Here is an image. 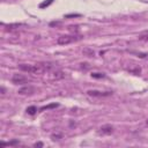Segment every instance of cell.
Instances as JSON below:
<instances>
[{
	"mask_svg": "<svg viewBox=\"0 0 148 148\" xmlns=\"http://www.w3.org/2000/svg\"><path fill=\"white\" fill-rule=\"evenodd\" d=\"M53 64L52 62H39L36 65H25V64H21L18 65V68L23 72H28L31 74H44L45 72H50L53 68Z\"/></svg>",
	"mask_w": 148,
	"mask_h": 148,
	"instance_id": "6da1fadb",
	"label": "cell"
},
{
	"mask_svg": "<svg viewBox=\"0 0 148 148\" xmlns=\"http://www.w3.org/2000/svg\"><path fill=\"white\" fill-rule=\"evenodd\" d=\"M81 37L80 36H72V35H62V36H59L57 38V44L59 45H67V44H71L73 42H76L79 40Z\"/></svg>",
	"mask_w": 148,
	"mask_h": 148,
	"instance_id": "7a4b0ae2",
	"label": "cell"
},
{
	"mask_svg": "<svg viewBox=\"0 0 148 148\" xmlns=\"http://www.w3.org/2000/svg\"><path fill=\"white\" fill-rule=\"evenodd\" d=\"M12 82L14 84H24V83H28L29 82V79L27 76H24L23 74H13L12 76Z\"/></svg>",
	"mask_w": 148,
	"mask_h": 148,
	"instance_id": "3957f363",
	"label": "cell"
},
{
	"mask_svg": "<svg viewBox=\"0 0 148 148\" xmlns=\"http://www.w3.org/2000/svg\"><path fill=\"white\" fill-rule=\"evenodd\" d=\"M113 126L110 125V124H105L103 126H101L98 130H97V134L98 135H109L111 133H113Z\"/></svg>",
	"mask_w": 148,
	"mask_h": 148,
	"instance_id": "277c9868",
	"label": "cell"
},
{
	"mask_svg": "<svg viewBox=\"0 0 148 148\" xmlns=\"http://www.w3.org/2000/svg\"><path fill=\"white\" fill-rule=\"evenodd\" d=\"M36 91V89L32 87V86H24V87H22L21 89H18V95H24V96H27V95H32L34 92Z\"/></svg>",
	"mask_w": 148,
	"mask_h": 148,
	"instance_id": "5b68a950",
	"label": "cell"
},
{
	"mask_svg": "<svg viewBox=\"0 0 148 148\" xmlns=\"http://www.w3.org/2000/svg\"><path fill=\"white\" fill-rule=\"evenodd\" d=\"M87 94L89 96H92V97H104V96H110L112 92H110V91H99V90H88Z\"/></svg>",
	"mask_w": 148,
	"mask_h": 148,
	"instance_id": "8992f818",
	"label": "cell"
},
{
	"mask_svg": "<svg viewBox=\"0 0 148 148\" xmlns=\"http://www.w3.org/2000/svg\"><path fill=\"white\" fill-rule=\"evenodd\" d=\"M51 75H52V77H51L52 80H59V79H62L65 76V74L61 71H54L51 73Z\"/></svg>",
	"mask_w": 148,
	"mask_h": 148,
	"instance_id": "52a82bcc",
	"label": "cell"
},
{
	"mask_svg": "<svg viewBox=\"0 0 148 148\" xmlns=\"http://www.w3.org/2000/svg\"><path fill=\"white\" fill-rule=\"evenodd\" d=\"M36 112H37V108H36L35 105H31V106H28V108H27V113L34 116Z\"/></svg>",
	"mask_w": 148,
	"mask_h": 148,
	"instance_id": "ba28073f",
	"label": "cell"
},
{
	"mask_svg": "<svg viewBox=\"0 0 148 148\" xmlns=\"http://www.w3.org/2000/svg\"><path fill=\"white\" fill-rule=\"evenodd\" d=\"M91 77H94V79H104L105 77V74L104 73H97V72H95V73H91Z\"/></svg>",
	"mask_w": 148,
	"mask_h": 148,
	"instance_id": "9c48e42d",
	"label": "cell"
},
{
	"mask_svg": "<svg viewBox=\"0 0 148 148\" xmlns=\"http://www.w3.org/2000/svg\"><path fill=\"white\" fill-rule=\"evenodd\" d=\"M52 2H53V0H45V1H43L42 3H39V8H45V7L50 6Z\"/></svg>",
	"mask_w": 148,
	"mask_h": 148,
	"instance_id": "30bf717a",
	"label": "cell"
},
{
	"mask_svg": "<svg viewBox=\"0 0 148 148\" xmlns=\"http://www.w3.org/2000/svg\"><path fill=\"white\" fill-rule=\"evenodd\" d=\"M58 104L57 103H52V104H49V105H45L43 108H40V111H44V110H47V109H52V108H57Z\"/></svg>",
	"mask_w": 148,
	"mask_h": 148,
	"instance_id": "8fae6325",
	"label": "cell"
},
{
	"mask_svg": "<svg viewBox=\"0 0 148 148\" xmlns=\"http://www.w3.org/2000/svg\"><path fill=\"white\" fill-rule=\"evenodd\" d=\"M83 52H84V53H88V57H92V56H94V51L90 50V49H86Z\"/></svg>",
	"mask_w": 148,
	"mask_h": 148,
	"instance_id": "7c38bea8",
	"label": "cell"
},
{
	"mask_svg": "<svg viewBox=\"0 0 148 148\" xmlns=\"http://www.w3.org/2000/svg\"><path fill=\"white\" fill-rule=\"evenodd\" d=\"M21 24H10V25H8V28H7V30H13V29H15V28H18Z\"/></svg>",
	"mask_w": 148,
	"mask_h": 148,
	"instance_id": "4fadbf2b",
	"label": "cell"
},
{
	"mask_svg": "<svg viewBox=\"0 0 148 148\" xmlns=\"http://www.w3.org/2000/svg\"><path fill=\"white\" fill-rule=\"evenodd\" d=\"M51 138H52V140H59L61 138V134H52Z\"/></svg>",
	"mask_w": 148,
	"mask_h": 148,
	"instance_id": "5bb4252c",
	"label": "cell"
},
{
	"mask_svg": "<svg viewBox=\"0 0 148 148\" xmlns=\"http://www.w3.org/2000/svg\"><path fill=\"white\" fill-rule=\"evenodd\" d=\"M75 16H80V14H67L65 17H75Z\"/></svg>",
	"mask_w": 148,
	"mask_h": 148,
	"instance_id": "9a60e30c",
	"label": "cell"
},
{
	"mask_svg": "<svg viewBox=\"0 0 148 148\" xmlns=\"http://www.w3.org/2000/svg\"><path fill=\"white\" fill-rule=\"evenodd\" d=\"M34 146H35V147H43V143H42V142H36Z\"/></svg>",
	"mask_w": 148,
	"mask_h": 148,
	"instance_id": "2e32d148",
	"label": "cell"
},
{
	"mask_svg": "<svg viewBox=\"0 0 148 148\" xmlns=\"http://www.w3.org/2000/svg\"><path fill=\"white\" fill-rule=\"evenodd\" d=\"M5 91H6V90H5V88H3V87H1V96H3V95L6 94Z\"/></svg>",
	"mask_w": 148,
	"mask_h": 148,
	"instance_id": "e0dca14e",
	"label": "cell"
},
{
	"mask_svg": "<svg viewBox=\"0 0 148 148\" xmlns=\"http://www.w3.org/2000/svg\"><path fill=\"white\" fill-rule=\"evenodd\" d=\"M147 125H148V119H147Z\"/></svg>",
	"mask_w": 148,
	"mask_h": 148,
	"instance_id": "ac0fdd59",
	"label": "cell"
}]
</instances>
